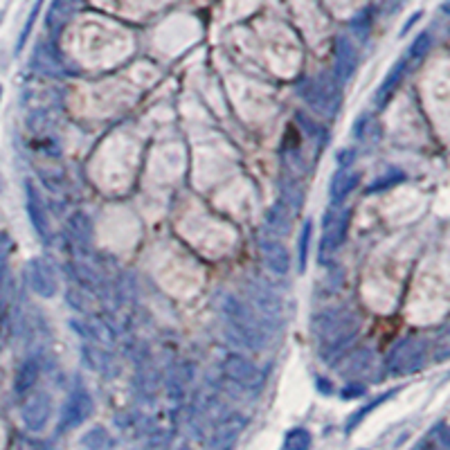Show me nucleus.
Returning a JSON list of instances; mask_svg holds the SVG:
<instances>
[{
    "mask_svg": "<svg viewBox=\"0 0 450 450\" xmlns=\"http://www.w3.org/2000/svg\"><path fill=\"white\" fill-rule=\"evenodd\" d=\"M360 329V320L354 311L342 306L325 308L313 320V333L320 342L322 360H333L335 356H342V351L351 345Z\"/></svg>",
    "mask_w": 450,
    "mask_h": 450,
    "instance_id": "f257e3e1",
    "label": "nucleus"
},
{
    "mask_svg": "<svg viewBox=\"0 0 450 450\" xmlns=\"http://www.w3.org/2000/svg\"><path fill=\"white\" fill-rule=\"evenodd\" d=\"M219 313L223 318L225 331L236 345L257 351L268 342V327L263 325V320L234 295H221Z\"/></svg>",
    "mask_w": 450,
    "mask_h": 450,
    "instance_id": "f03ea898",
    "label": "nucleus"
},
{
    "mask_svg": "<svg viewBox=\"0 0 450 450\" xmlns=\"http://www.w3.org/2000/svg\"><path fill=\"white\" fill-rule=\"evenodd\" d=\"M300 93L304 97V102L311 106L315 112L325 117H335L338 108H340L342 102V90L340 83L335 81V77L331 75H318L313 79L302 81Z\"/></svg>",
    "mask_w": 450,
    "mask_h": 450,
    "instance_id": "7ed1b4c3",
    "label": "nucleus"
},
{
    "mask_svg": "<svg viewBox=\"0 0 450 450\" xmlns=\"http://www.w3.org/2000/svg\"><path fill=\"white\" fill-rule=\"evenodd\" d=\"M426 342L417 335L403 338L401 342L392 347L387 356V370L392 374H414L424 367L426 362Z\"/></svg>",
    "mask_w": 450,
    "mask_h": 450,
    "instance_id": "20e7f679",
    "label": "nucleus"
},
{
    "mask_svg": "<svg viewBox=\"0 0 450 450\" xmlns=\"http://www.w3.org/2000/svg\"><path fill=\"white\" fill-rule=\"evenodd\" d=\"M347 228H349V212L340 207H331L327 209V214L322 216V246H320V255L325 259L327 255H333V252L342 246L345 236H347Z\"/></svg>",
    "mask_w": 450,
    "mask_h": 450,
    "instance_id": "39448f33",
    "label": "nucleus"
},
{
    "mask_svg": "<svg viewBox=\"0 0 450 450\" xmlns=\"http://www.w3.org/2000/svg\"><path fill=\"white\" fill-rule=\"evenodd\" d=\"M223 374L230 378L244 389H259L263 385V372L257 367L255 362L239 356V354H228L223 360Z\"/></svg>",
    "mask_w": 450,
    "mask_h": 450,
    "instance_id": "423d86ee",
    "label": "nucleus"
},
{
    "mask_svg": "<svg viewBox=\"0 0 450 450\" xmlns=\"http://www.w3.org/2000/svg\"><path fill=\"white\" fill-rule=\"evenodd\" d=\"M248 298L255 306V311L261 315L263 322H271V325H279L281 322V313H284V308H281V300L275 291H271L268 286L259 284V281H248Z\"/></svg>",
    "mask_w": 450,
    "mask_h": 450,
    "instance_id": "0eeeda50",
    "label": "nucleus"
},
{
    "mask_svg": "<svg viewBox=\"0 0 450 450\" xmlns=\"http://www.w3.org/2000/svg\"><path fill=\"white\" fill-rule=\"evenodd\" d=\"M93 414V397L86 389H75L68 397L63 410H61V419H59V432L73 430L77 426H81L83 421Z\"/></svg>",
    "mask_w": 450,
    "mask_h": 450,
    "instance_id": "6e6552de",
    "label": "nucleus"
},
{
    "mask_svg": "<svg viewBox=\"0 0 450 450\" xmlns=\"http://www.w3.org/2000/svg\"><path fill=\"white\" fill-rule=\"evenodd\" d=\"M27 281H30V288L43 300H52L59 291V279H56L52 263L41 257L27 263Z\"/></svg>",
    "mask_w": 450,
    "mask_h": 450,
    "instance_id": "1a4fd4ad",
    "label": "nucleus"
},
{
    "mask_svg": "<svg viewBox=\"0 0 450 450\" xmlns=\"http://www.w3.org/2000/svg\"><path fill=\"white\" fill-rule=\"evenodd\" d=\"M50 417H52V401H50V397L46 392H36L23 403L21 419H23L25 428L30 432H41V430H43L48 426Z\"/></svg>",
    "mask_w": 450,
    "mask_h": 450,
    "instance_id": "9d476101",
    "label": "nucleus"
},
{
    "mask_svg": "<svg viewBox=\"0 0 450 450\" xmlns=\"http://www.w3.org/2000/svg\"><path fill=\"white\" fill-rule=\"evenodd\" d=\"M358 68V52L347 36L335 38V59H333V77L338 83H347L356 75Z\"/></svg>",
    "mask_w": 450,
    "mask_h": 450,
    "instance_id": "9b49d317",
    "label": "nucleus"
},
{
    "mask_svg": "<svg viewBox=\"0 0 450 450\" xmlns=\"http://www.w3.org/2000/svg\"><path fill=\"white\" fill-rule=\"evenodd\" d=\"M246 428V419L241 414H230L225 421H221L219 428L214 430V434L209 437L205 450H232L239 434Z\"/></svg>",
    "mask_w": 450,
    "mask_h": 450,
    "instance_id": "f8f14e48",
    "label": "nucleus"
},
{
    "mask_svg": "<svg viewBox=\"0 0 450 450\" xmlns=\"http://www.w3.org/2000/svg\"><path fill=\"white\" fill-rule=\"evenodd\" d=\"M259 252H261V259L266 263V268H268L271 273L284 277L288 275L291 271V257L286 248L281 246L279 241H275V239H261L259 241Z\"/></svg>",
    "mask_w": 450,
    "mask_h": 450,
    "instance_id": "ddd939ff",
    "label": "nucleus"
},
{
    "mask_svg": "<svg viewBox=\"0 0 450 450\" xmlns=\"http://www.w3.org/2000/svg\"><path fill=\"white\" fill-rule=\"evenodd\" d=\"M25 189H27V194H25L27 196V216H30V221H32V228L41 239H43V241H48L50 239V221H48L46 205H43V201H41V196L34 189L32 182H27Z\"/></svg>",
    "mask_w": 450,
    "mask_h": 450,
    "instance_id": "4468645a",
    "label": "nucleus"
},
{
    "mask_svg": "<svg viewBox=\"0 0 450 450\" xmlns=\"http://www.w3.org/2000/svg\"><path fill=\"white\" fill-rule=\"evenodd\" d=\"M405 70H407L405 56H403V59H399L397 63H394V66L389 68V73L385 75L383 83L378 86V90H376V95H374V104H376L378 108H385V106H387V102L392 100V95L397 93V88L401 86Z\"/></svg>",
    "mask_w": 450,
    "mask_h": 450,
    "instance_id": "2eb2a0df",
    "label": "nucleus"
},
{
    "mask_svg": "<svg viewBox=\"0 0 450 450\" xmlns=\"http://www.w3.org/2000/svg\"><path fill=\"white\" fill-rule=\"evenodd\" d=\"M68 232H70V239H73V244L79 252H83V255H88L90 248H93V223L86 214H73L68 221Z\"/></svg>",
    "mask_w": 450,
    "mask_h": 450,
    "instance_id": "dca6fc26",
    "label": "nucleus"
},
{
    "mask_svg": "<svg viewBox=\"0 0 450 450\" xmlns=\"http://www.w3.org/2000/svg\"><path fill=\"white\" fill-rule=\"evenodd\" d=\"M356 185H358V174L356 172H351V169H347V167L338 169V172L333 174V178H331V185H329L331 203L340 205L347 196L356 189Z\"/></svg>",
    "mask_w": 450,
    "mask_h": 450,
    "instance_id": "f3484780",
    "label": "nucleus"
},
{
    "mask_svg": "<svg viewBox=\"0 0 450 450\" xmlns=\"http://www.w3.org/2000/svg\"><path fill=\"white\" fill-rule=\"evenodd\" d=\"M75 14V0H52V5L46 14V25L48 30L56 36L61 34L63 27L70 23Z\"/></svg>",
    "mask_w": 450,
    "mask_h": 450,
    "instance_id": "a211bd4d",
    "label": "nucleus"
},
{
    "mask_svg": "<svg viewBox=\"0 0 450 450\" xmlns=\"http://www.w3.org/2000/svg\"><path fill=\"white\" fill-rule=\"evenodd\" d=\"M32 66L43 75H59L61 73V59L48 43H38L32 54Z\"/></svg>",
    "mask_w": 450,
    "mask_h": 450,
    "instance_id": "6ab92c4d",
    "label": "nucleus"
},
{
    "mask_svg": "<svg viewBox=\"0 0 450 450\" xmlns=\"http://www.w3.org/2000/svg\"><path fill=\"white\" fill-rule=\"evenodd\" d=\"M266 225H268V230L277 236L291 232V207L286 205V201H277L268 212H266Z\"/></svg>",
    "mask_w": 450,
    "mask_h": 450,
    "instance_id": "aec40b11",
    "label": "nucleus"
},
{
    "mask_svg": "<svg viewBox=\"0 0 450 450\" xmlns=\"http://www.w3.org/2000/svg\"><path fill=\"white\" fill-rule=\"evenodd\" d=\"M38 376H41V365L36 358H27L19 372H16V381H14V392L16 394H25V392H30L36 381H38Z\"/></svg>",
    "mask_w": 450,
    "mask_h": 450,
    "instance_id": "412c9836",
    "label": "nucleus"
},
{
    "mask_svg": "<svg viewBox=\"0 0 450 450\" xmlns=\"http://www.w3.org/2000/svg\"><path fill=\"white\" fill-rule=\"evenodd\" d=\"M372 362H374V354L370 349H360V351H354L347 362H345V370L340 374L345 376H360V374H367L372 370Z\"/></svg>",
    "mask_w": 450,
    "mask_h": 450,
    "instance_id": "4be33fe9",
    "label": "nucleus"
},
{
    "mask_svg": "<svg viewBox=\"0 0 450 450\" xmlns=\"http://www.w3.org/2000/svg\"><path fill=\"white\" fill-rule=\"evenodd\" d=\"M450 444H448V432H446V426L439 424L434 430H430V434L426 439H421L417 444L414 450H448Z\"/></svg>",
    "mask_w": 450,
    "mask_h": 450,
    "instance_id": "5701e85b",
    "label": "nucleus"
},
{
    "mask_svg": "<svg viewBox=\"0 0 450 450\" xmlns=\"http://www.w3.org/2000/svg\"><path fill=\"white\" fill-rule=\"evenodd\" d=\"M432 41H434V38H432V34H430V32H421V34L412 41L410 50H407L405 61H407V63H419V61L424 59V56L430 52Z\"/></svg>",
    "mask_w": 450,
    "mask_h": 450,
    "instance_id": "b1692460",
    "label": "nucleus"
},
{
    "mask_svg": "<svg viewBox=\"0 0 450 450\" xmlns=\"http://www.w3.org/2000/svg\"><path fill=\"white\" fill-rule=\"evenodd\" d=\"M81 446L83 450H108L112 441L104 428H93L81 437Z\"/></svg>",
    "mask_w": 450,
    "mask_h": 450,
    "instance_id": "393cba45",
    "label": "nucleus"
},
{
    "mask_svg": "<svg viewBox=\"0 0 450 450\" xmlns=\"http://www.w3.org/2000/svg\"><path fill=\"white\" fill-rule=\"evenodd\" d=\"M311 432L306 428H293L286 432V439H284V448L286 450H308L311 448Z\"/></svg>",
    "mask_w": 450,
    "mask_h": 450,
    "instance_id": "a878e982",
    "label": "nucleus"
},
{
    "mask_svg": "<svg viewBox=\"0 0 450 450\" xmlns=\"http://www.w3.org/2000/svg\"><path fill=\"white\" fill-rule=\"evenodd\" d=\"M311 236H313V223L306 221L302 234H300V248H298V257H300V271H306V261H308V248H311Z\"/></svg>",
    "mask_w": 450,
    "mask_h": 450,
    "instance_id": "bb28decb",
    "label": "nucleus"
},
{
    "mask_svg": "<svg viewBox=\"0 0 450 450\" xmlns=\"http://www.w3.org/2000/svg\"><path fill=\"white\" fill-rule=\"evenodd\" d=\"M405 176L401 174V172H387V174H383L381 176V180H376V182H372V185L367 187V194H376V192H385V189H389V187H394L397 185V182H401Z\"/></svg>",
    "mask_w": 450,
    "mask_h": 450,
    "instance_id": "cd10ccee",
    "label": "nucleus"
},
{
    "mask_svg": "<svg viewBox=\"0 0 450 450\" xmlns=\"http://www.w3.org/2000/svg\"><path fill=\"white\" fill-rule=\"evenodd\" d=\"M392 394H394V392H387V394H383V397H381V399H378V401H372V403H370L367 407H362V410L354 412V417H351V419L347 421V432H351V430H354V428H356V426L360 424V421H362L365 417H367V414H370V412L374 410V407H378V405H381V403H385V401H387V399L392 397Z\"/></svg>",
    "mask_w": 450,
    "mask_h": 450,
    "instance_id": "c85d7f7f",
    "label": "nucleus"
},
{
    "mask_svg": "<svg viewBox=\"0 0 450 450\" xmlns=\"http://www.w3.org/2000/svg\"><path fill=\"white\" fill-rule=\"evenodd\" d=\"M41 5H43V0H36V3H34V7H32V11H30V16H27V21H25V27H23V34H21L19 43H16V52H21V50H23V46L27 43V38H30V34H32V27H34V21H36L38 11H41Z\"/></svg>",
    "mask_w": 450,
    "mask_h": 450,
    "instance_id": "c756f323",
    "label": "nucleus"
},
{
    "mask_svg": "<svg viewBox=\"0 0 450 450\" xmlns=\"http://www.w3.org/2000/svg\"><path fill=\"white\" fill-rule=\"evenodd\" d=\"M370 27H372V9H365V11H360L358 16L351 21V30H354L358 36H367V32H370Z\"/></svg>",
    "mask_w": 450,
    "mask_h": 450,
    "instance_id": "7c9ffc66",
    "label": "nucleus"
},
{
    "mask_svg": "<svg viewBox=\"0 0 450 450\" xmlns=\"http://www.w3.org/2000/svg\"><path fill=\"white\" fill-rule=\"evenodd\" d=\"M9 252H11V239L7 234H0V284H3V277L7 273Z\"/></svg>",
    "mask_w": 450,
    "mask_h": 450,
    "instance_id": "2f4dec72",
    "label": "nucleus"
},
{
    "mask_svg": "<svg viewBox=\"0 0 450 450\" xmlns=\"http://www.w3.org/2000/svg\"><path fill=\"white\" fill-rule=\"evenodd\" d=\"M362 394H365V387L360 383H354L342 389V399H356V397H362Z\"/></svg>",
    "mask_w": 450,
    "mask_h": 450,
    "instance_id": "473e14b6",
    "label": "nucleus"
},
{
    "mask_svg": "<svg viewBox=\"0 0 450 450\" xmlns=\"http://www.w3.org/2000/svg\"><path fill=\"white\" fill-rule=\"evenodd\" d=\"M351 162H354V151H340V153H338V164L347 167Z\"/></svg>",
    "mask_w": 450,
    "mask_h": 450,
    "instance_id": "72a5a7b5",
    "label": "nucleus"
},
{
    "mask_svg": "<svg viewBox=\"0 0 450 450\" xmlns=\"http://www.w3.org/2000/svg\"><path fill=\"white\" fill-rule=\"evenodd\" d=\"M419 19H421V14H414V16H410V21H407V23H405V27H403V34H405L407 30H410V27H412V23H417Z\"/></svg>",
    "mask_w": 450,
    "mask_h": 450,
    "instance_id": "f704fd0d",
    "label": "nucleus"
},
{
    "mask_svg": "<svg viewBox=\"0 0 450 450\" xmlns=\"http://www.w3.org/2000/svg\"><path fill=\"white\" fill-rule=\"evenodd\" d=\"M0 95H3V88H0Z\"/></svg>",
    "mask_w": 450,
    "mask_h": 450,
    "instance_id": "c9c22d12",
    "label": "nucleus"
}]
</instances>
